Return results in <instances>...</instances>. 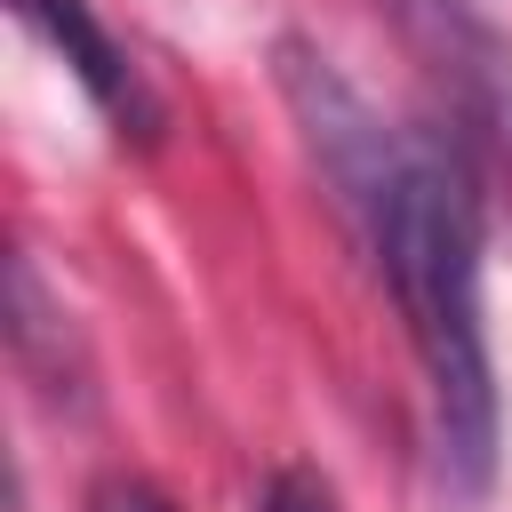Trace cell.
Wrapping results in <instances>:
<instances>
[{
  "label": "cell",
  "mask_w": 512,
  "mask_h": 512,
  "mask_svg": "<svg viewBox=\"0 0 512 512\" xmlns=\"http://www.w3.org/2000/svg\"><path fill=\"white\" fill-rule=\"evenodd\" d=\"M280 96L288 120L360 232L416 376H424V424H432V472L448 504H480L496 488V448H504V392H496V352H488V208L472 152L448 128L392 120L376 96H360L336 56L312 40H280Z\"/></svg>",
  "instance_id": "6da1fadb"
},
{
  "label": "cell",
  "mask_w": 512,
  "mask_h": 512,
  "mask_svg": "<svg viewBox=\"0 0 512 512\" xmlns=\"http://www.w3.org/2000/svg\"><path fill=\"white\" fill-rule=\"evenodd\" d=\"M8 16H16L40 48L64 56V72L80 80V96L96 104V120H104L120 144H160V120H168V112H160L144 64L104 32V16H96L88 0H8Z\"/></svg>",
  "instance_id": "7a4b0ae2"
},
{
  "label": "cell",
  "mask_w": 512,
  "mask_h": 512,
  "mask_svg": "<svg viewBox=\"0 0 512 512\" xmlns=\"http://www.w3.org/2000/svg\"><path fill=\"white\" fill-rule=\"evenodd\" d=\"M88 512H176L144 472H104L96 488H88Z\"/></svg>",
  "instance_id": "277c9868"
},
{
  "label": "cell",
  "mask_w": 512,
  "mask_h": 512,
  "mask_svg": "<svg viewBox=\"0 0 512 512\" xmlns=\"http://www.w3.org/2000/svg\"><path fill=\"white\" fill-rule=\"evenodd\" d=\"M248 512H344V504H336V480L320 464H280V472H264Z\"/></svg>",
  "instance_id": "3957f363"
}]
</instances>
